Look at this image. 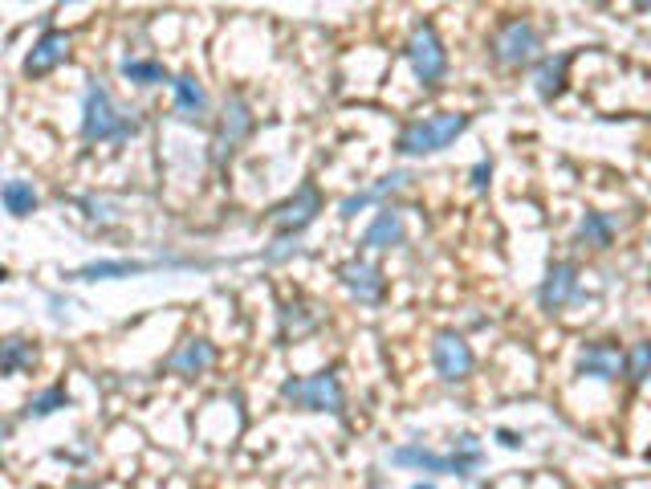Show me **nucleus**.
<instances>
[{
	"label": "nucleus",
	"instance_id": "14",
	"mask_svg": "<svg viewBox=\"0 0 651 489\" xmlns=\"http://www.w3.org/2000/svg\"><path fill=\"white\" fill-rule=\"evenodd\" d=\"M216 363V346L208 343V339H184V343L171 351V355L164 359V371L167 375H179V380H196V375H204V371H213Z\"/></svg>",
	"mask_w": 651,
	"mask_h": 489
},
{
	"label": "nucleus",
	"instance_id": "15",
	"mask_svg": "<svg viewBox=\"0 0 651 489\" xmlns=\"http://www.w3.org/2000/svg\"><path fill=\"white\" fill-rule=\"evenodd\" d=\"M403 241H407V221H403L400 208H391V204H383L379 213H375V221L367 225V233H363V250L371 253H387V250H400Z\"/></svg>",
	"mask_w": 651,
	"mask_h": 489
},
{
	"label": "nucleus",
	"instance_id": "10",
	"mask_svg": "<svg viewBox=\"0 0 651 489\" xmlns=\"http://www.w3.org/2000/svg\"><path fill=\"white\" fill-rule=\"evenodd\" d=\"M574 375H582V380H599V383L628 380V351H623L615 339H591V343L579 346Z\"/></svg>",
	"mask_w": 651,
	"mask_h": 489
},
{
	"label": "nucleus",
	"instance_id": "2",
	"mask_svg": "<svg viewBox=\"0 0 651 489\" xmlns=\"http://www.w3.org/2000/svg\"><path fill=\"white\" fill-rule=\"evenodd\" d=\"M473 127V115L464 110H436V115H424V119H412L395 139V151L403 159H427L448 151L464 131Z\"/></svg>",
	"mask_w": 651,
	"mask_h": 489
},
{
	"label": "nucleus",
	"instance_id": "13",
	"mask_svg": "<svg viewBox=\"0 0 651 489\" xmlns=\"http://www.w3.org/2000/svg\"><path fill=\"white\" fill-rule=\"evenodd\" d=\"M70 53H73V37L61 33V29H46V33L33 41L29 58H24V78H46V74H53L58 66H66Z\"/></svg>",
	"mask_w": 651,
	"mask_h": 489
},
{
	"label": "nucleus",
	"instance_id": "25",
	"mask_svg": "<svg viewBox=\"0 0 651 489\" xmlns=\"http://www.w3.org/2000/svg\"><path fill=\"white\" fill-rule=\"evenodd\" d=\"M61 408H70V392H66L61 383H53V388H46V392L29 395L24 420H46V417H53V412H61Z\"/></svg>",
	"mask_w": 651,
	"mask_h": 489
},
{
	"label": "nucleus",
	"instance_id": "29",
	"mask_svg": "<svg viewBox=\"0 0 651 489\" xmlns=\"http://www.w3.org/2000/svg\"><path fill=\"white\" fill-rule=\"evenodd\" d=\"M468 179H473V192H489V184H493V164H489V159H481V164H473V172H468Z\"/></svg>",
	"mask_w": 651,
	"mask_h": 489
},
{
	"label": "nucleus",
	"instance_id": "7",
	"mask_svg": "<svg viewBox=\"0 0 651 489\" xmlns=\"http://www.w3.org/2000/svg\"><path fill=\"white\" fill-rule=\"evenodd\" d=\"M387 461L395 469H415V473H432V478H456V481H473L476 469L468 461L452 453H436V449H427V444H400V449H391Z\"/></svg>",
	"mask_w": 651,
	"mask_h": 489
},
{
	"label": "nucleus",
	"instance_id": "1",
	"mask_svg": "<svg viewBox=\"0 0 651 489\" xmlns=\"http://www.w3.org/2000/svg\"><path fill=\"white\" fill-rule=\"evenodd\" d=\"M82 144L90 147H102V144H127V139H135V135L142 131V119L135 115V110H122L119 102H115V95H110L107 86L98 82V78H90L82 90Z\"/></svg>",
	"mask_w": 651,
	"mask_h": 489
},
{
	"label": "nucleus",
	"instance_id": "5",
	"mask_svg": "<svg viewBox=\"0 0 651 489\" xmlns=\"http://www.w3.org/2000/svg\"><path fill=\"white\" fill-rule=\"evenodd\" d=\"M403 58L412 66L415 82L424 86V90H436L444 82V74H448V49L440 41L436 25L432 21H420L407 37V46H403Z\"/></svg>",
	"mask_w": 651,
	"mask_h": 489
},
{
	"label": "nucleus",
	"instance_id": "16",
	"mask_svg": "<svg viewBox=\"0 0 651 489\" xmlns=\"http://www.w3.org/2000/svg\"><path fill=\"white\" fill-rule=\"evenodd\" d=\"M407 184H412V172H403V167H400V172H391V176L375 179L371 188L351 192V196H346V201L338 204V216H343V221H355V216L363 213V208H371V204L391 201V196H395V192H403V188H407Z\"/></svg>",
	"mask_w": 651,
	"mask_h": 489
},
{
	"label": "nucleus",
	"instance_id": "26",
	"mask_svg": "<svg viewBox=\"0 0 651 489\" xmlns=\"http://www.w3.org/2000/svg\"><path fill=\"white\" fill-rule=\"evenodd\" d=\"M651 380V339H640L628 346V383H648Z\"/></svg>",
	"mask_w": 651,
	"mask_h": 489
},
{
	"label": "nucleus",
	"instance_id": "23",
	"mask_svg": "<svg viewBox=\"0 0 651 489\" xmlns=\"http://www.w3.org/2000/svg\"><path fill=\"white\" fill-rule=\"evenodd\" d=\"M119 74L127 78L130 86H171V82H176V74L167 70L164 61H155V58H122L119 61Z\"/></svg>",
	"mask_w": 651,
	"mask_h": 489
},
{
	"label": "nucleus",
	"instance_id": "6",
	"mask_svg": "<svg viewBox=\"0 0 651 489\" xmlns=\"http://www.w3.org/2000/svg\"><path fill=\"white\" fill-rule=\"evenodd\" d=\"M322 208H326L322 188L314 179H302L294 188V196H285V201L273 208L269 221H273V228H277V237H302V233L318 221Z\"/></svg>",
	"mask_w": 651,
	"mask_h": 489
},
{
	"label": "nucleus",
	"instance_id": "33",
	"mask_svg": "<svg viewBox=\"0 0 651 489\" xmlns=\"http://www.w3.org/2000/svg\"><path fill=\"white\" fill-rule=\"evenodd\" d=\"M412 489H436V481H415Z\"/></svg>",
	"mask_w": 651,
	"mask_h": 489
},
{
	"label": "nucleus",
	"instance_id": "31",
	"mask_svg": "<svg viewBox=\"0 0 651 489\" xmlns=\"http://www.w3.org/2000/svg\"><path fill=\"white\" fill-rule=\"evenodd\" d=\"M66 489H102L98 481H73V486H66Z\"/></svg>",
	"mask_w": 651,
	"mask_h": 489
},
{
	"label": "nucleus",
	"instance_id": "3",
	"mask_svg": "<svg viewBox=\"0 0 651 489\" xmlns=\"http://www.w3.org/2000/svg\"><path fill=\"white\" fill-rule=\"evenodd\" d=\"M282 400L289 408H302V412H331V417H343L346 392L343 380L334 371H314V375H289L282 383Z\"/></svg>",
	"mask_w": 651,
	"mask_h": 489
},
{
	"label": "nucleus",
	"instance_id": "9",
	"mask_svg": "<svg viewBox=\"0 0 651 489\" xmlns=\"http://www.w3.org/2000/svg\"><path fill=\"white\" fill-rule=\"evenodd\" d=\"M253 127H257V119H253L249 98L233 95L225 102V110H220V123H216V135H213V159H216V167H225L228 159L237 156L240 147H245V139L253 135Z\"/></svg>",
	"mask_w": 651,
	"mask_h": 489
},
{
	"label": "nucleus",
	"instance_id": "30",
	"mask_svg": "<svg viewBox=\"0 0 651 489\" xmlns=\"http://www.w3.org/2000/svg\"><path fill=\"white\" fill-rule=\"evenodd\" d=\"M497 441L505 444V449H521V444H525V441L517 437V432H510V429H501V432H497Z\"/></svg>",
	"mask_w": 651,
	"mask_h": 489
},
{
	"label": "nucleus",
	"instance_id": "19",
	"mask_svg": "<svg viewBox=\"0 0 651 489\" xmlns=\"http://www.w3.org/2000/svg\"><path fill=\"white\" fill-rule=\"evenodd\" d=\"M615 233H619V221L611 213H582L579 228H574V245L591 253H603L615 245Z\"/></svg>",
	"mask_w": 651,
	"mask_h": 489
},
{
	"label": "nucleus",
	"instance_id": "24",
	"mask_svg": "<svg viewBox=\"0 0 651 489\" xmlns=\"http://www.w3.org/2000/svg\"><path fill=\"white\" fill-rule=\"evenodd\" d=\"M37 363V346L21 334H9L4 339V351H0V371L4 375H21V371H33Z\"/></svg>",
	"mask_w": 651,
	"mask_h": 489
},
{
	"label": "nucleus",
	"instance_id": "11",
	"mask_svg": "<svg viewBox=\"0 0 651 489\" xmlns=\"http://www.w3.org/2000/svg\"><path fill=\"white\" fill-rule=\"evenodd\" d=\"M338 282H343V290L358 302V306H379V302L387 299V277H383L379 265L367 262V257H351V262L338 265Z\"/></svg>",
	"mask_w": 651,
	"mask_h": 489
},
{
	"label": "nucleus",
	"instance_id": "17",
	"mask_svg": "<svg viewBox=\"0 0 651 489\" xmlns=\"http://www.w3.org/2000/svg\"><path fill=\"white\" fill-rule=\"evenodd\" d=\"M570 61H574V53H554V58H542L533 66V95L542 98V102H558V98L566 95Z\"/></svg>",
	"mask_w": 651,
	"mask_h": 489
},
{
	"label": "nucleus",
	"instance_id": "22",
	"mask_svg": "<svg viewBox=\"0 0 651 489\" xmlns=\"http://www.w3.org/2000/svg\"><path fill=\"white\" fill-rule=\"evenodd\" d=\"M0 201H4V213L17 216V221H24V216H33V213H37V204H41V196H37L33 179L12 176V179H4V188H0Z\"/></svg>",
	"mask_w": 651,
	"mask_h": 489
},
{
	"label": "nucleus",
	"instance_id": "20",
	"mask_svg": "<svg viewBox=\"0 0 651 489\" xmlns=\"http://www.w3.org/2000/svg\"><path fill=\"white\" fill-rule=\"evenodd\" d=\"M164 265H179V262H127V257H115V262L82 265V270H73V277H78V282H115V277L151 274V270H164Z\"/></svg>",
	"mask_w": 651,
	"mask_h": 489
},
{
	"label": "nucleus",
	"instance_id": "8",
	"mask_svg": "<svg viewBox=\"0 0 651 489\" xmlns=\"http://www.w3.org/2000/svg\"><path fill=\"white\" fill-rule=\"evenodd\" d=\"M432 371L448 388H461V383L473 380L476 355L461 331H436V339H432Z\"/></svg>",
	"mask_w": 651,
	"mask_h": 489
},
{
	"label": "nucleus",
	"instance_id": "4",
	"mask_svg": "<svg viewBox=\"0 0 651 489\" xmlns=\"http://www.w3.org/2000/svg\"><path fill=\"white\" fill-rule=\"evenodd\" d=\"M489 58L497 61L501 70H521V66H533L542 58V33L537 25L525 21V17H510L501 21L489 37Z\"/></svg>",
	"mask_w": 651,
	"mask_h": 489
},
{
	"label": "nucleus",
	"instance_id": "18",
	"mask_svg": "<svg viewBox=\"0 0 651 489\" xmlns=\"http://www.w3.org/2000/svg\"><path fill=\"white\" fill-rule=\"evenodd\" d=\"M171 95H176V115L184 123L208 119V90H204V82L196 78V74H176Z\"/></svg>",
	"mask_w": 651,
	"mask_h": 489
},
{
	"label": "nucleus",
	"instance_id": "21",
	"mask_svg": "<svg viewBox=\"0 0 651 489\" xmlns=\"http://www.w3.org/2000/svg\"><path fill=\"white\" fill-rule=\"evenodd\" d=\"M322 326V314L309 306V302L302 299H289L282 302V343H289V339H306V334H314Z\"/></svg>",
	"mask_w": 651,
	"mask_h": 489
},
{
	"label": "nucleus",
	"instance_id": "32",
	"mask_svg": "<svg viewBox=\"0 0 651 489\" xmlns=\"http://www.w3.org/2000/svg\"><path fill=\"white\" fill-rule=\"evenodd\" d=\"M631 4H635L640 12H651V0H631Z\"/></svg>",
	"mask_w": 651,
	"mask_h": 489
},
{
	"label": "nucleus",
	"instance_id": "27",
	"mask_svg": "<svg viewBox=\"0 0 651 489\" xmlns=\"http://www.w3.org/2000/svg\"><path fill=\"white\" fill-rule=\"evenodd\" d=\"M86 216L95 221L98 228H110V225H119L122 216H119V204H110V201H98V196H86L82 201Z\"/></svg>",
	"mask_w": 651,
	"mask_h": 489
},
{
	"label": "nucleus",
	"instance_id": "28",
	"mask_svg": "<svg viewBox=\"0 0 651 489\" xmlns=\"http://www.w3.org/2000/svg\"><path fill=\"white\" fill-rule=\"evenodd\" d=\"M297 253H302V237H277L269 250L260 253V262L265 265H285L289 257H297Z\"/></svg>",
	"mask_w": 651,
	"mask_h": 489
},
{
	"label": "nucleus",
	"instance_id": "12",
	"mask_svg": "<svg viewBox=\"0 0 651 489\" xmlns=\"http://www.w3.org/2000/svg\"><path fill=\"white\" fill-rule=\"evenodd\" d=\"M582 290V270L574 262H554L550 270H545L542 286H537V306H542L545 314H562L570 306V302L579 299Z\"/></svg>",
	"mask_w": 651,
	"mask_h": 489
}]
</instances>
